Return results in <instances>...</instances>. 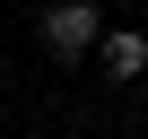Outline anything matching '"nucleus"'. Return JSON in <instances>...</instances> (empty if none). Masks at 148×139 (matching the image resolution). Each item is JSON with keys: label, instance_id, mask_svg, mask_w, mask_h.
<instances>
[{"label": "nucleus", "instance_id": "f257e3e1", "mask_svg": "<svg viewBox=\"0 0 148 139\" xmlns=\"http://www.w3.org/2000/svg\"><path fill=\"white\" fill-rule=\"evenodd\" d=\"M105 35H96V0H52L44 9V52L52 61H79V52H96Z\"/></svg>", "mask_w": 148, "mask_h": 139}, {"label": "nucleus", "instance_id": "f03ea898", "mask_svg": "<svg viewBox=\"0 0 148 139\" xmlns=\"http://www.w3.org/2000/svg\"><path fill=\"white\" fill-rule=\"evenodd\" d=\"M96 61H105V78H139V70H148V35H131V26H122V35H105V44H96Z\"/></svg>", "mask_w": 148, "mask_h": 139}]
</instances>
